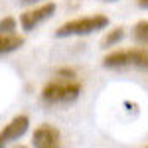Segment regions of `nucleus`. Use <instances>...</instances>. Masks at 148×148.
<instances>
[{
  "label": "nucleus",
  "instance_id": "nucleus-4",
  "mask_svg": "<svg viewBox=\"0 0 148 148\" xmlns=\"http://www.w3.org/2000/svg\"><path fill=\"white\" fill-rule=\"evenodd\" d=\"M56 2H51V0H46L44 4H40V6H36L32 10L24 12L20 14V26H22L26 32H32L36 30L40 24H44L46 20H49L53 14H56Z\"/></svg>",
  "mask_w": 148,
  "mask_h": 148
},
{
  "label": "nucleus",
  "instance_id": "nucleus-8",
  "mask_svg": "<svg viewBox=\"0 0 148 148\" xmlns=\"http://www.w3.org/2000/svg\"><path fill=\"white\" fill-rule=\"evenodd\" d=\"M123 38H125V28H114V30H111L109 34L105 36V40H103V47L107 49V47L116 46Z\"/></svg>",
  "mask_w": 148,
  "mask_h": 148
},
{
  "label": "nucleus",
  "instance_id": "nucleus-5",
  "mask_svg": "<svg viewBox=\"0 0 148 148\" xmlns=\"http://www.w3.org/2000/svg\"><path fill=\"white\" fill-rule=\"evenodd\" d=\"M28 126H30L28 114H18V116H14L10 123L0 130V146H6L8 142L20 140V138L28 132Z\"/></svg>",
  "mask_w": 148,
  "mask_h": 148
},
{
  "label": "nucleus",
  "instance_id": "nucleus-2",
  "mask_svg": "<svg viewBox=\"0 0 148 148\" xmlns=\"http://www.w3.org/2000/svg\"><path fill=\"white\" fill-rule=\"evenodd\" d=\"M103 67L107 69H140L148 71V49L132 47V49H116L103 57Z\"/></svg>",
  "mask_w": 148,
  "mask_h": 148
},
{
  "label": "nucleus",
  "instance_id": "nucleus-13",
  "mask_svg": "<svg viewBox=\"0 0 148 148\" xmlns=\"http://www.w3.org/2000/svg\"><path fill=\"white\" fill-rule=\"evenodd\" d=\"M107 2H116V0H107Z\"/></svg>",
  "mask_w": 148,
  "mask_h": 148
},
{
  "label": "nucleus",
  "instance_id": "nucleus-1",
  "mask_svg": "<svg viewBox=\"0 0 148 148\" xmlns=\"http://www.w3.org/2000/svg\"><path fill=\"white\" fill-rule=\"evenodd\" d=\"M81 95V83L75 77H59L49 81L42 89V99L47 105H69Z\"/></svg>",
  "mask_w": 148,
  "mask_h": 148
},
{
  "label": "nucleus",
  "instance_id": "nucleus-7",
  "mask_svg": "<svg viewBox=\"0 0 148 148\" xmlns=\"http://www.w3.org/2000/svg\"><path fill=\"white\" fill-rule=\"evenodd\" d=\"M24 46V38L16 32H0V56L16 51Z\"/></svg>",
  "mask_w": 148,
  "mask_h": 148
},
{
  "label": "nucleus",
  "instance_id": "nucleus-12",
  "mask_svg": "<svg viewBox=\"0 0 148 148\" xmlns=\"http://www.w3.org/2000/svg\"><path fill=\"white\" fill-rule=\"evenodd\" d=\"M22 4H40V2H46V0H20Z\"/></svg>",
  "mask_w": 148,
  "mask_h": 148
},
{
  "label": "nucleus",
  "instance_id": "nucleus-6",
  "mask_svg": "<svg viewBox=\"0 0 148 148\" xmlns=\"http://www.w3.org/2000/svg\"><path fill=\"white\" fill-rule=\"evenodd\" d=\"M59 140L61 134L56 126L51 125H42L34 130V136H32V146L36 148H56L59 146Z\"/></svg>",
  "mask_w": 148,
  "mask_h": 148
},
{
  "label": "nucleus",
  "instance_id": "nucleus-3",
  "mask_svg": "<svg viewBox=\"0 0 148 148\" xmlns=\"http://www.w3.org/2000/svg\"><path fill=\"white\" fill-rule=\"evenodd\" d=\"M109 26V18L105 14L85 16V18H73L69 22L61 24L56 30V38H73V36H89Z\"/></svg>",
  "mask_w": 148,
  "mask_h": 148
},
{
  "label": "nucleus",
  "instance_id": "nucleus-9",
  "mask_svg": "<svg viewBox=\"0 0 148 148\" xmlns=\"http://www.w3.org/2000/svg\"><path fill=\"white\" fill-rule=\"evenodd\" d=\"M132 36H134V40H136L138 44L148 46V22H146V20H142V22H138L136 26H134Z\"/></svg>",
  "mask_w": 148,
  "mask_h": 148
},
{
  "label": "nucleus",
  "instance_id": "nucleus-10",
  "mask_svg": "<svg viewBox=\"0 0 148 148\" xmlns=\"http://www.w3.org/2000/svg\"><path fill=\"white\" fill-rule=\"evenodd\" d=\"M16 30V20L14 18H2L0 20V32H14Z\"/></svg>",
  "mask_w": 148,
  "mask_h": 148
},
{
  "label": "nucleus",
  "instance_id": "nucleus-11",
  "mask_svg": "<svg viewBox=\"0 0 148 148\" xmlns=\"http://www.w3.org/2000/svg\"><path fill=\"white\" fill-rule=\"evenodd\" d=\"M138 8H144V10H148V0H136Z\"/></svg>",
  "mask_w": 148,
  "mask_h": 148
}]
</instances>
